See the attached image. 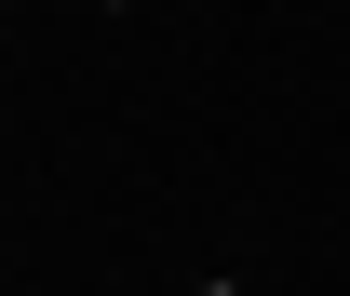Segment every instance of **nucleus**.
<instances>
[{
	"instance_id": "7ed1b4c3",
	"label": "nucleus",
	"mask_w": 350,
	"mask_h": 296,
	"mask_svg": "<svg viewBox=\"0 0 350 296\" xmlns=\"http://www.w3.org/2000/svg\"><path fill=\"white\" fill-rule=\"evenodd\" d=\"M337 229H350V215H337Z\"/></svg>"
},
{
	"instance_id": "f257e3e1",
	"label": "nucleus",
	"mask_w": 350,
	"mask_h": 296,
	"mask_svg": "<svg viewBox=\"0 0 350 296\" xmlns=\"http://www.w3.org/2000/svg\"><path fill=\"white\" fill-rule=\"evenodd\" d=\"M189 296H243V283H189Z\"/></svg>"
},
{
	"instance_id": "f03ea898",
	"label": "nucleus",
	"mask_w": 350,
	"mask_h": 296,
	"mask_svg": "<svg viewBox=\"0 0 350 296\" xmlns=\"http://www.w3.org/2000/svg\"><path fill=\"white\" fill-rule=\"evenodd\" d=\"M94 14H122V0H94Z\"/></svg>"
}]
</instances>
